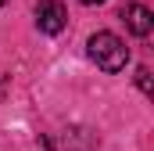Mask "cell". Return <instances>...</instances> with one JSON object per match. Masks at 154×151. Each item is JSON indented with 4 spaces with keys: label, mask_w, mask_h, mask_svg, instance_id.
I'll return each mask as SVG.
<instances>
[{
    "label": "cell",
    "mask_w": 154,
    "mask_h": 151,
    "mask_svg": "<svg viewBox=\"0 0 154 151\" xmlns=\"http://www.w3.org/2000/svg\"><path fill=\"white\" fill-rule=\"evenodd\" d=\"M118 18L125 22V29H129L133 36H140V40L154 33V14L143 7V4H125V7L118 11Z\"/></svg>",
    "instance_id": "cell-3"
},
{
    "label": "cell",
    "mask_w": 154,
    "mask_h": 151,
    "mask_svg": "<svg viewBox=\"0 0 154 151\" xmlns=\"http://www.w3.org/2000/svg\"><path fill=\"white\" fill-rule=\"evenodd\" d=\"M136 86L143 94H151V69H136Z\"/></svg>",
    "instance_id": "cell-4"
},
{
    "label": "cell",
    "mask_w": 154,
    "mask_h": 151,
    "mask_svg": "<svg viewBox=\"0 0 154 151\" xmlns=\"http://www.w3.org/2000/svg\"><path fill=\"white\" fill-rule=\"evenodd\" d=\"M79 4H86V7H97V4H104V0H79Z\"/></svg>",
    "instance_id": "cell-5"
},
{
    "label": "cell",
    "mask_w": 154,
    "mask_h": 151,
    "mask_svg": "<svg viewBox=\"0 0 154 151\" xmlns=\"http://www.w3.org/2000/svg\"><path fill=\"white\" fill-rule=\"evenodd\" d=\"M0 4H4V0H0Z\"/></svg>",
    "instance_id": "cell-6"
},
{
    "label": "cell",
    "mask_w": 154,
    "mask_h": 151,
    "mask_svg": "<svg viewBox=\"0 0 154 151\" xmlns=\"http://www.w3.org/2000/svg\"><path fill=\"white\" fill-rule=\"evenodd\" d=\"M86 54L97 69L104 72H122L129 65V47L115 36V33H93L90 43H86Z\"/></svg>",
    "instance_id": "cell-1"
},
{
    "label": "cell",
    "mask_w": 154,
    "mask_h": 151,
    "mask_svg": "<svg viewBox=\"0 0 154 151\" xmlns=\"http://www.w3.org/2000/svg\"><path fill=\"white\" fill-rule=\"evenodd\" d=\"M36 25H39V33L57 36V33L68 25V11H65V4H61V0H39V7H36Z\"/></svg>",
    "instance_id": "cell-2"
}]
</instances>
